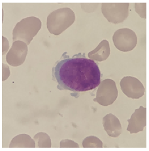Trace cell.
Wrapping results in <instances>:
<instances>
[{"label":"cell","instance_id":"cell-1","mask_svg":"<svg viewBox=\"0 0 149 151\" xmlns=\"http://www.w3.org/2000/svg\"><path fill=\"white\" fill-rule=\"evenodd\" d=\"M53 72L60 89L84 92L94 89L101 83L98 65L81 53L60 60Z\"/></svg>","mask_w":149,"mask_h":151},{"label":"cell","instance_id":"cell-2","mask_svg":"<svg viewBox=\"0 0 149 151\" xmlns=\"http://www.w3.org/2000/svg\"><path fill=\"white\" fill-rule=\"evenodd\" d=\"M75 14L69 7L60 8L53 11L47 17V28L50 34H61L73 24Z\"/></svg>","mask_w":149,"mask_h":151},{"label":"cell","instance_id":"cell-3","mask_svg":"<svg viewBox=\"0 0 149 151\" xmlns=\"http://www.w3.org/2000/svg\"><path fill=\"white\" fill-rule=\"evenodd\" d=\"M41 21L35 17H26L16 24L13 30V41H22L29 45L41 28Z\"/></svg>","mask_w":149,"mask_h":151},{"label":"cell","instance_id":"cell-4","mask_svg":"<svg viewBox=\"0 0 149 151\" xmlns=\"http://www.w3.org/2000/svg\"><path fill=\"white\" fill-rule=\"evenodd\" d=\"M129 6V3H103L101 9L108 22L118 24L128 18Z\"/></svg>","mask_w":149,"mask_h":151},{"label":"cell","instance_id":"cell-5","mask_svg":"<svg viewBox=\"0 0 149 151\" xmlns=\"http://www.w3.org/2000/svg\"><path fill=\"white\" fill-rule=\"evenodd\" d=\"M118 93L115 82L111 79H105L100 83L97 91L96 97L94 101L102 106L111 105L116 101Z\"/></svg>","mask_w":149,"mask_h":151},{"label":"cell","instance_id":"cell-6","mask_svg":"<svg viewBox=\"0 0 149 151\" xmlns=\"http://www.w3.org/2000/svg\"><path fill=\"white\" fill-rule=\"evenodd\" d=\"M113 41L117 49L123 52H128L136 47L137 37L131 29L120 28L114 32Z\"/></svg>","mask_w":149,"mask_h":151},{"label":"cell","instance_id":"cell-7","mask_svg":"<svg viewBox=\"0 0 149 151\" xmlns=\"http://www.w3.org/2000/svg\"><path fill=\"white\" fill-rule=\"evenodd\" d=\"M120 85L122 92L129 98L137 99L144 95L145 91L144 86L136 78L124 77L120 81Z\"/></svg>","mask_w":149,"mask_h":151},{"label":"cell","instance_id":"cell-8","mask_svg":"<svg viewBox=\"0 0 149 151\" xmlns=\"http://www.w3.org/2000/svg\"><path fill=\"white\" fill-rule=\"evenodd\" d=\"M28 45L22 41L13 43L11 48L6 55V61L12 66H18L24 63L28 54Z\"/></svg>","mask_w":149,"mask_h":151},{"label":"cell","instance_id":"cell-9","mask_svg":"<svg viewBox=\"0 0 149 151\" xmlns=\"http://www.w3.org/2000/svg\"><path fill=\"white\" fill-rule=\"evenodd\" d=\"M128 122V132L130 133L143 132L147 126V108L141 106L136 109Z\"/></svg>","mask_w":149,"mask_h":151},{"label":"cell","instance_id":"cell-10","mask_svg":"<svg viewBox=\"0 0 149 151\" xmlns=\"http://www.w3.org/2000/svg\"><path fill=\"white\" fill-rule=\"evenodd\" d=\"M103 126L107 135L117 137L121 134L122 126L118 118L113 114H109L103 118Z\"/></svg>","mask_w":149,"mask_h":151},{"label":"cell","instance_id":"cell-11","mask_svg":"<svg viewBox=\"0 0 149 151\" xmlns=\"http://www.w3.org/2000/svg\"><path fill=\"white\" fill-rule=\"evenodd\" d=\"M111 53L109 43L107 40H103L93 51L89 52L88 56L92 60L101 62L108 59Z\"/></svg>","mask_w":149,"mask_h":151},{"label":"cell","instance_id":"cell-12","mask_svg":"<svg viewBox=\"0 0 149 151\" xmlns=\"http://www.w3.org/2000/svg\"><path fill=\"white\" fill-rule=\"evenodd\" d=\"M36 147L35 142L27 134H20L16 135L11 140L9 144L10 148L13 147Z\"/></svg>","mask_w":149,"mask_h":151},{"label":"cell","instance_id":"cell-13","mask_svg":"<svg viewBox=\"0 0 149 151\" xmlns=\"http://www.w3.org/2000/svg\"><path fill=\"white\" fill-rule=\"evenodd\" d=\"M33 140L36 143V147L38 148H50L52 147L51 139L49 135L46 133L40 132L34 135Z\"/></svg>","mask_w":149,"mask_h":151},{"label":"cell","instance_id":"cell-14","mask_svg":"<svg viewBox=\"0 0 149 151\" xmlns=\"http://www.w3.org/2000/svg\"><path fill=\"white\" fill-rule=\"evenodd\" d=\"M82 147L84 148H101L103 147V143L97 137L89 136L83 140Z\"/></svg>","mask_w":149,"mask_h":151},{"label":"cell","instance_id":"cell-15","mask_svg":"<svg viewBox=\"0 0 149 151\" xmlns=\"http://www.w3.org/2000/svg\"><path fill=\"white\" fill-rule=\"evenodd\" d=\"M135 11L141 18L147 19V4L146 3L135 4Z\"/></svg>","mask_w":149,"mask_h":151},{"label":"cell","instance_id":"cell-16","mask_svg":"<svg viewBox=\"0 0 149 151\" xmlns=\"http://www.w3.org/2000/svg\"><path fill=\"white\" fill-rule=\"evenodd\" d=\"M60 147L62 148H78L79 147V144H77L75 142H74L70 139H64L61 141L60 143Z\"/></svg>","mask_w":149,"mask_h":151},{"label":"cell","instance_id":"cell-17","mask_svg":"<svg viewBox=\"0 0 149 151\" xmlns=\"http://www.w3.org/2000/svg\"><path fill=\"white\" fill-rule=\"evenodd\" d=\"M97 5H98V4H82L81 7L83 11L88 13H90L96 10V8Z\"/></svg>","mask_w":149,"mask_h":151},{"label":"cell","instance_id":"cell-18","mask_svg":"<svg viewBox=\"0 0 149 151\" xmlns=\"http://www.w3.org/2000/svg\"><path fill=\"white\" fill-rule=\"evenodd\" d=\"M10 76L9 67L6 65L3 64L2 65V80H6L8 77Z\"/></svg>","mask_w":149,"mask_h":151},{"label":"cell","instance_id":"cell-19","mask_svg":"<svg viewBox=\"0 0 149 151\" xmlns=\"http://www.w3.org/2000/svg\"><path fill=\"white\" fill-rule=\"evenodd\" d=\"M9 48V44L6 37L3 36L2 37V55L4 56L6 54Z\"/></svg>","mask_w":149,"mask_h":151}]
</instances>
